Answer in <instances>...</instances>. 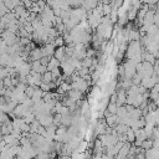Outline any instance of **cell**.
<instances>
[{
    "label": "cell",
    "instance_id": "cell-1",
    "mask_svg": "<svg viewBox=\"0 0 159 159\" xmlns=\"http://www.w3.org/2000/svg\"><path fill=\"white\" fill-rule=\"evenodd\" d=\"M99 142H101L102 145H104V147L108 148V147L114 145L118 142V138H117L116 134H112V133H109V134H102L101 138H99Z\"/></svg>",
    "mask_w": 159,
    "mask_h": 159
},
{
    "label": "cell",
    "instance_id": "cell-2",
    "mask_svg": "<svg viewBox=\"0 0 159 159\" xmlns=\"http://www.w3.org/2000/svg\"><path fill=\"white\" fill-rule=\"evenodd\" d=\"M52 57H55L56 60H58L60 62H62L67 56H66V46H61V47H56L53 51Z\"/></svg>",
    "mask_w": 159,
    "mask_h": 159
},
{
    "label": "cell",
    "instance_id": "cell-3",
    "mask_svg": "<svg viewBox=\"0 0 159 159\" xmlns=\"http://www.w3.org/2000/svg\"><path fill=\"white\" fill-rule=\"evenodd\" d=\"M116 96H117L116 104H117L118 107H119V106H124V104H125V101H127V93H125V91L118 88V91L116 92Z\"/></svg>",
    "mask_w": 159,
    "mask_h": 159
},
{
    "label": "cell",
    "instance_id": "cell-4",
    "mask_svg": "<svg viewBox=\"0 0 159 159\" xmlns=\"http://www.w3.org/2000/svg\"><path fill=\"white\" fill-rule=\"evenodd\" d=\"M98 5V2L96 1V0H82V5H81V7H83L86 11H91V10H93L96 6Z\"/></svg>",
    "mask_w": 159,
    "mask_h": 159
},
{
    "label": "cell",
    "instance_id": "cell-5",
    "mask_svg": "<svg viewBox=\"0 0 159 159\" xmlns=\"http://www.w3.org/2000/svg\"><path fill=\"white\" fill-rule=\"evenodd\" d=\"M66 94H67V97H70V98H71L73 102H76V103L82 99V93H81L80 91H76V89H70Z\"/></svg>",
    "mask_w": 159,
    "mask_h": 159
},
{
    "label": "cell",
    "instance_id": "cell-6",
    "mask_svg": "<svg viewBox=\"0 0 159 159\" xmlns=\"http://www.w3.org/2000/svg\"><path fill=\"white\" fill-rule=\"evenodd\" d=\"M71 124H72V114H71V113L61 116V125H63V127H70Z\"/></svg>",
    "mask_w": 159,
    "mask_h": 159
},
{
    "label": "cell",
    "instance_id": "cell-7",
    "mask_svg": "<svg viewBox=\"0 0 159 159\" xmlns=\"http://www.w3.org/2000/svg\"><path fill=\"white\" fill-rule=\"evenodd\" d=\"M57 67H60V61H58V60H56L55 57H51V58L48 60L47 66H46L47 71H50V72H51L53 68H57Z\"/></svg>",
    "mask_w": 159,
    "mask_h": 159
},
{
    "label": "cell",
    "instance_id": "cell-8",
    "mask_svg": "<svg viewBox=\"0 0 159 159\" xmlns=\"http://www.w3.org/2000/svg\"><path fill=\"white\" fill-rule=\"evenodd\" d=\"M117 108H118V106L116 104V103H108L107 104V107H106V111L109 113V114H116L117 113Z\"/></svg>",
    "mask_w": 159,
    "mask_h": 159
},
{
    "label": "cell",
    "instance_id": "cell-9",
    "mask_svg": "<svg viewBox=\"0 0 159 159\" xmlns=\"http://www.w3.org/2000/svg\"><path fill=\"white\" fill-rule=\"evenodd\" d=\"M52 80H53V77L50 71H46L45 73H42V82L48 83V82H52Z\"/></svg>",
    "mask_w": 159,
    "mask_h": 159
},
{
    "label": "cell",
    "instance_id": "cell-10",
    "mask_svg": "<svg viewBox=\"0 0 159 159\" xmlns=\"http://www.w3.org/2000/svg\"><path fill=\"white\" fill-rule=\"evenodd\" d=\"M68 5L70 7H81L82 5V0H68Z\"/></svg>",
    "mask_w": 159,
    "mask_h": 159
},
{
    "label": "cell",
    "instance_id": "cell-11",
    "mask_svg": "<svg viewBox=\"0 0 159 159\" xmlns=\"http://www.w3.org/2000/svg\"><path fill=\"white\" fill-rule=\"evenodd\" d=\"M51 57H42L41 60H40V63L42 65V66H47V63H48V60H50Z\"/></svg>",
    "mask_w": 159,
    "mask_h": 159
},
{
    "label": "cell",
    "instance_id": "cell-12",
    "mask_svg": "<svg viewBox=\"0 0 159 159\" xmlns=\"http://www.w3.org/2000/svg\"><path fill=\"white\" fill-rule=\"evenodd\" d=\"M30 1H31V2H36L37 0H30Z\"/></svg>",
    "mask_w": 159,
    "mask_h": 159
},
{
    "label": "cell",
    "instance_id": "cell-13",
    "mask_svg": "<svg viewBox=\"0 0 159 159\" xmlns=\"http://www.w3.org/2000/svg\"><path fill=\"white\" fill-rule=\"evenodd\" d=\"M20 1H21V2H24V1H25V0H20Z\"/></svg>",
    "mask_w": 159,
    "mask_h": 159
}]
</instances>
